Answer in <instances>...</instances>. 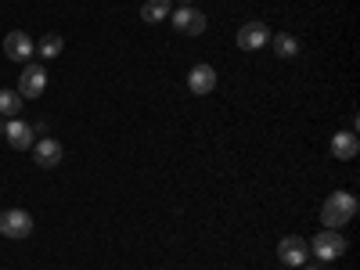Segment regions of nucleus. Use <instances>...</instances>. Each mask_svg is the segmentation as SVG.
Wrapping results in <instances>:
<instances>
[{
  "instance_id": "4",
  "label": "nucleus",
  "mask_w": 360,
  "mask_h": 270,
  "mask_svg": "<svg viewBox=\"0 0 360 270\" xmlns=\"http://www.w3.org/2000/svg\"><path fill=\"white\" fill-rule=\"evenodd\" d=\"M278 259L281 266H303L310 259V245H307V238H299V234H288L278 242Z\"/></svg>"
},
{
  "instance_id": "19",
  "label": "nucleus",
  "mask_w": 360,
  "mask_h": 270,
  "mask_svg": "<svg viewBox=\"0 0 360 270\" xmlns=\"http://www.w3.org/2000/svg\"><path fill=\"white\" fill-rule=\"evenodd\" d=\"M303 270H314V266H307V263H303Z\"/></svg>"
},
{
  "instance_id": "1",
  "label": "nucleus",
  "mask_w": 360,
  "mask_h": 270,
  "mask_svg": "<svg viewBox=\"0 0 360 270\" xmlns=\"http://www.w3.org/2000/svg\"><path fill=\"white\" fill-rule=\"evenodd\" d=\"M356 198L349 195V191H335V195H328L324 198V205H321V224L328 227V231H339L342 224H349L353 217H356Z\"/></svg>"
},
{
  "instance_id": "18",
  "label": "nucleus",
  "mask_w": 360,
  "mask_h": 270,
  "mask_svg": "<svg viewBox=\"0 0 360 270\" xmlns=\"http://www.w3.org/2000/svg\"><path fill=\"white\" fill-rule=\"evenodd\" d=\"M4 127H8V123H4V119H0V134H4Z\"/></svg>"
},
{
  "instance_id": "9",
  "label": "nucleus",
  "mask_w": 360,
  "mask_h": 270,
  "mask_svg": "<svg viewBox=\"0 0 360 270\" xmlns=\"http://www.w3.org/2000/svg\"><path fill=\"white\" fill-rule=\"evenodd\" d=\"M266 40H270L266 22H245L242 29H238V47L242 51H259Z\"/></svg>"
},
{
  "instance_id": "17",
  "label": "nucleus",
  "mask_w": 360,
  "mask_h": 270,
  "mask_svg": "<svg viewBox=\"0 0 360 270\" xmlns=\"http://www.w3.org/2000/svg\"><path fill=\"white\" fill-rule=\"evenodd\" d=\"M169 4H173V0H169ZM176 4H180V8H188V4H191V0H176Z\"/></svg>"
},
{
  "instance_id": "5",
  "label": "nucleus",
  "mask_w": 360,
  "mask_h": 270,
  "mask_svg": "<svg viewBox=\"0 0 360 270\" xmlns=\"http://www.w3.org/2000/svg\"><path fill=\"white\" fill-rule=\"evenodd\" d=\"M310 249H314L317 259H339V256L346 252V238H342L339 231H328V227H324L321 234H314Z\"/></svg>"
},
{
  "instance_id": "2",
  "label": "nucleus",
  "mask_w": 360,
  "mask_h": 270,
  "mask_svg": "<svg viewBox=\"0 0 360 270\" xmlns=\"http://www.w3.org/2000/svg\"><path fill=\"white\" fill-rule=\"evenodd\" d=\"M0 234L22 242V238L33 234V217H29L25 209H4V213H0Z\"/></svg>"
},
{
  "instance_id": "8",
  "label": "nucleus",
  "mask_w": 360,
  "mask_h": 270,
  "mask_svg": "<svg viewBox=\"0 0 360 270\" xmlns=\"http://www.w3.org/2000/svg\"><path fill=\"white\" fill-rule=\"evenodd\" d=\"M4 54L11 58V62H18V65H22V62H29V58L37 54V44L29 40V37L22 33V29H15V33H8V37H4Z\"/></svg>"
},
{
  "instance_id": "15",
  "label": "nucleus",
  "mask_w": 360,
  "mask_h": 270,
  "mask_svg": "<svg viewBox=\"0 0 360 270\" xmlns=\"http://www.w3.org/2000/svg\"><path fill=\"white\" fill-rule=\"evenodd\" d=\"M270 44H274V54H278V58H295V54H299V40L288 37V33L270 37Z\"/></svg>"
},
{
  "instance_id": "3",
  "label": "nucleus",
  "mask_w": 360,
  "mask_h": 270,
  "mask_svg": "<svg viewBox=\"0 0 360 270\" xmlns=\"http://www.w3.org/2000/svg\"><path fill=\"white\" fill-rule=\"evenodd\" d=\"M15 90L22 94V101H37L44 90H47V69H44V65H25Z\"/></svg>"
},
{
  "instance_id": "7",
  "label": "nucleus",
  "mask_w": 360,
  "mask_h": 270,
  "mask_svg": "<svg viewBox=\"0 0 360 270\" xmlns=\"http://www.w3.org/2000/svg\"><path fill=\"white\" fill-rule=\"evenodd\" d=\"M62 155H65V148L58 144L54 137H40V141L33 144V162H37L40 169H54V166H62Z\"/></svg>"
},
{
  "instance_id": "16",
  "label": "nucleus",
  "mask_w": 360,
  "mask_h": 270,
  "mask_svg": "<svg viewBox=\"0 0 360 270\" xmlns=\"http://www.w3.org/2000/svg\"><path fill=\"white\" fill-rule=\"evenodd\" d=\"M62 47H65V40L51 33V37H44V40H40L37 54H40V58H47V62H51V58H58V54H62Z\"/></svg>"
},
{
  "instance_id": "6",
  "label": "nucleus",
  "mask_w": 360,
  "mask_h": 270,
  "mask_svg": "<svg viewBox=\"0 0 360 270\" xmlns=\"http://www.w3.org/2000/svg\"><path fill=\"white\" fill-rule=\"evenodd\" d=\"M169 18H173V29H176L180 37H202L205 33V15L198 8H191V4L188 8H176Z\"/></svg>"
},
{
  "instance_id": "12",
  "label": "nucleus",
  "mask_w": 360,
  "mask_h": 270,
  "mask_svg": "<svg viewBox=\"0 0 360 270\" xmlns=\"http://www.w3.org/2000/svg\"><path fill=\"white\" fill-rule=\"evenodd\" d=\"M356 152H360V141H356V134L353 130H346V134H335L332 137V155L335 159H356Z\"/></svg>"
},
{
  "instance_id": "13",
  "label": "nucleus",
  "mask_w": 360,
  "mask_h": 270,
  "mask_svg": "<svg viewBox=\"0 0 360 270\" xmlns=\"http://www.w3.org/2000/svg\"><path fill=\"white\" fill-rule=\"evenodd\" d=\"M173 15V4H169V0H144V4H141V22H166Z\"/></svg>"
},
{
  "instance_id": "11",
  "label": "nucleus",
  "mask_w": 360,
  "mask_h": 270,
  "mask_svg": "<svg viewBox=\"0 0 360 270\" xmlns=\"http://www.w3.org/2000/svg\"><path fill=\"white\" fill-rule=\"evenodd\" d=\"M4 137H8V144L15 148V152H25V148H33V144H37V141H33V127L22 123V119H8Z\"/></svg>"
},
{
  "instance_id": "14",
  "label": "nucleus",
  "mask_w": 360,
  "mask_h": 270,
  "mask_svg": "<svg viewBox=\"0 0 360 270\" xmlns=\"http://www.w3.org/2000/svg\"><path fill=\"white\" fill-rule=\"evenodd\" d=\"M0 115L4 119H18L22 115V94L18 90H0Z\"/></svg>"
},
{
  "instance_id": "10",
  "label": "nucleus",
  "mask_w": 360,
  "mask_h": 270,
  "mask_svg": "<svg viewBox=\"0 0 360 270\" xmlns=\"http://www.w3.org/2000/svg\"><path fill=\"white\" fill-rule=\"evenodd\" d=\"M217 69L213 65H195L191 72H188V90H191V94H213V90H217Z\"/></svg>"
}]
</instances>
